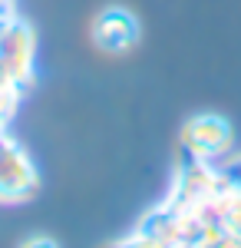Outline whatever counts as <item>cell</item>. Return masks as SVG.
Listing matches in <instances>:
<instances>
[{"label": "cell", "instance_id": "obj_1", "mask_svg": "<svg viewBox=\"0 0 241 248\" xmlns=\"http://www.w3.org/2000/svg\"><path fill=\"white\" fill-rule=\"evenodd\" d=\"M40 189V172L30 153L17 139L0 133V205H17L33 199Z\"/></svg>", "mask_w": 241, "mask_h": 248}, {"label": "cell", "instance_id": "obj_2", "mask_svg": "<svg viewBox=\"0 0 241 248\" xmlns=\"http://www.w3.org/2000/svg\"><path fill=\"white\" fill-rule=\"evenodd\" d=\"M139 33H142L139 20L126 7H106V10H99L93 17V30H90L93 46L103 50V53H109V57L129 53L132 46L139 43Z\"/></svg>", "mask_w": 241, "mask_h": 248}, {"label": "cell", "instance_id": "obj_3", "mask_svg": "<svg viewBox=\"0 0 241 248\" xmlns=\"http://www.w3.org/2000/svg\"><path fill=\"white\" fill-rule=\"evenodd\" d=\"M33 57H37V37L23 20H10L0 30V66L7 79L20 86L33 73Z\"/></svg>", "mask_w": 241, "mask_h": 248}, {"label": "cell", "instance_id": "obj_4", "mask_svg": "<svg viewBox=\"0 0 241 248\" xmlns=\"http://www.w3.org/2000/svg\"><path fill=\"white\" fill-rule=\"evenodd\" d=\"M182 142H185V149L195 159H211V155H218L228 149V142H231V129H228V123H225L222 116H195V119H188L185 123V133H182Z\"/></svg>", "mask_w": 241, "mask_h": 248}]
</instances>
